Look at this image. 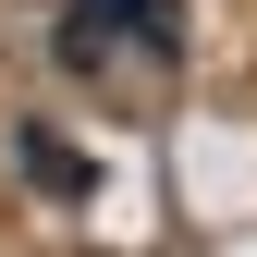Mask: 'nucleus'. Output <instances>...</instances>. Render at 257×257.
I'll return each mask as SVG.
<instances>
[{
    "label": "nucleus",
    "instance_id": "nucleus-1",
    "mask_svg": "<svg viewBox=\"0 0 257 257\" xmlns=\"http://www.w3.org/2000/svg\"><path fill=\"white\" fill-rule=\"evenodd\" d=\"M122 25H147V0H74V25H61V61H98ZM147 37H159V25H147Z\"/></svg>",
    "mask_w": 257,
    "mask_h": 257
}]
</instances>
